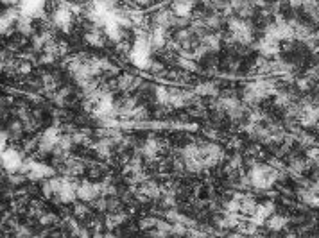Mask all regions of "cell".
I'll return each instance as SVG.
<instances>
[{
	"instance_id": "6da1fadb",
	"label": "cell",
	"mask_w": 319,
	"mask_h": 238,
	"mask_svg": "<svg viewBox=\"0 0 319 238\" xmlns=\"http://www.w3.org/2000/svg\"><path fill=\"white\" fill-rule=\"evenodd\" d=\"M59 138H61V131H59L58 125L48 127L47 131L42 134V138L38 140V150L40 152H52L56 149V145L59 143Z\"/></svg>"
},
{
	"instance_id": "7a4b0ae2",
	"label": "cell",
	"mask_w": 319,
	"mask_h": 238,
	"mask_svg": "<svg viewBox=\"0 0 319 238\" xmlns=\"http://www.w3.org/2000/svg\"><path fill=\"white\" fill-rule=\"evenodd\" d=\"M24 163V156L16 149H4L2 150V167L6 168L7 174L20 172V167Z\"/></svg>"
},
{
	"instance_id": "3957f363",
	"label": "cell",
	"mask_w": 319,
	"mask_h": 238,
	"mask_svg": "<svg viewBox=\"0 0 319 238\" xmlns=\"http://www.w3.org/2000/svg\"><path fill=\"white\" fill-rule=\"evenodd\" d=\"M99 195H101V186H99V183L81 181L79 186H77V199H81L83 203H94Z\"/></svg>"
},
{
	"instance_id": "277c9868",
	"label": "cell",
	"mask_w": 319,
	"mask_h": 238,
	"mask_svg": "<svg viewBox=\"0 0 319 238\" xmlns=\"http://www.w3.org/2000/svg\"><path fill=\"white\" fill-rule=\"evenodd\" d=\"M224 158V152L223 149L215 145V143H208V145H203L201 147V160L205 161L207 167H215L219 165Z\"/></svg>"
},
{
	"instance_id": "5b68a950",
	"label": "cell",
	"mask_w": 319,
	"mask_h": 238,
	"mask_svg": "<svg viewBox=\"0 0 319 238\" xmlns=\"http://www.w3.org/2000/svg\"><path fill=\"white\" fill-rule=\"evenodd\" d=\"M72 9L68 7V2H63L61 6L54 11V24L58 25L63 32H68L72 27Z\"/></svg>"
},
{
	"instance_id": "8992f818",
	"label": "cell",
	"mask_w": 319,
	"mask_h": 238,
	"mask_svg": "<svg viewBox=\"0 0 319 238\" xmlns=\"http://www.w3.org/2000/svg\"><path fill=\"white\" fill-rule=\"evenodd\" d=\"M45 2L47 0H24L20 4V11H22L24 16H31V18L45 16V11H43Z\"/></svg>"
},
{
	"instance_id": "52a82bcc",
	"label": "cell",
	"mask_w": 319,
	"mask_h": 238,
	"mask_svg": "<svg viewBox=\"0 0 319 238\" xmlns=\"http://www.w3.org/2000/svg\"><path fill=\"white\" fill-rule=\"evenodd\" d=\"M54 168L45 165V163H38V161L32 160V165H31V170L27 172V179L31 181H43V179H48L54 176Z\"/></svg>"
},
{
	"instance_id": "ba28073f",
	"label": "cell",
	"mask_w": 319,
	"mask_h": 238,
	"mask_svg": "<svg viewBox=\"0 0 319 238\" xmlns=\"http://www.w3.org/2000/svg\"><path fill=\"white\" fill-rule=\"evenodd\" d=\"M258 50H260V54L264 58L278 56V52H280V40L271 38V36H264L260 42H258Z\"/></svg>"
},
{
	"instance_id": "9c48e42d",
	"label": "cell",
	"mask_w": 319,
	"mask_h": 238,
	"mask_svg": "<svg viewBox=\"0 0 319 238\" xmlns=\"http://www.w3.org/2000/svg\"><path fill=\"white\" fill-rule=\"evenodd\" d=\"M274 213V204L272 203H266V204H258L256 209H255V213L249 217L251 221L256 224V226H262L264 222H267V219Z\"/></svg>"
},
{
	"instance_id": "30bf717a",
	"label": "cell",
	"mask_w": 319,
	"mask_h": 238,
	"mask_svg": "<svg viewBox=\"0 0 319 238\" xmlns=\"http://www.w3.org/2000/svg\"><path fill=\"white\" fill-rule=\"evenodd\" d=\"M194 9V0H174L172 11L176 13L177 18H189Z\"/></svg>"
},
{
	"instance_id": "8fae6325",
	"label": "cell",
	"mask_w": 319,
	"mask_h": 238,
	"mask_svg": "<svg viewBox=\"0 0 319 238\" xmlns=\"http://www.w3.org/2000/svg\"><path fill=\"white\" fill-rule=\"evenodd\" d=\"M140 84V79H136L133 77V75H122V77L118 79V83H117V88L118 89H122V91H131V89H135L136 86Z\"/></svg>"
},
{
	"instance_id": "7c38bea8",
	"label": "cell",
	"mask_w": 319,
	"mask_h": 238,
	"mask_svg": "<svg viewBox=\"0 0 319 238\" xmlns=\"http://www.w3.org/2000/svg\"><path fill=\"white\" fill-rule=\"evenodd\" d=\"M140 192L144 195H147L149 199H156V197L161 195V188L154 181H144L142 186H140Z\"/></svg>"
},
{
	"instance_id": "4fadbf2b",
	"label": "cell",
	"mask_w": 319,
	"mask_h": 238,
	"mask_svg": "<svg viewBox=\"0 0 319 238\" xmlns=\"http://www.w3.org/2000/svg\"><path fill=\"white\" fill-rule=\"evenodd\" d=\"M32 20L34 18H31V16H22L18 18V22H16V29L20 30V34H24V36H29L32 34V30H34V27H32Z\"/></svg>"
},
{
	"instance_id": "5bb4252c",
	"label": "cell",
	"mask_w": 319,
	"mask_h": 238,
	"mask_svg": "<svg viewBox=\"0 0 319 238\" xmlns=\"http://www.w3.org/2000/svg\"><path fill=\"white\" fill-rule=\"evenodd\" d=\"M267 227L271 229V231H280V229H284L285 226H287V219L285 217H282V215H274L272 213L269 219H267Z\"/></svg>"
},
{
	"instance_id": "9a60e30c",
	"label": "cell",
	"mask_w": 319,
	"mask_h": 238,
	"mask_svg": "<svg viewBox=\"0 0 319 238\" xmlns=\"http://www.w3.org/2000/svg\"><path fill=\"white\" fill-rule=\"evenodd\" d=\"M84 40H86V43H90L92 47H104V38H102V34L95 29V27L90 30V32H86Z\"/></svg>"
},
{
	"instance_id": "2e32d148",
	"label": "cell",
	"mask_w": 319,
	"mask_h": 238,
	"mask_svg": "<svg viewBox=\"0 0 319 238\" xmlns=\"http://www.w3.org/2000/svg\"><path fill=\"white\" fill-rule=\"evenodd\" d=\"M201 45L207 48L208 52H215V50H219V47H221V40H219L217 36L205 34L201 38Z\"/></svg>"
},
{
	"instance_id": "e0dca14e",
	"label": "cell",
	"mask_w": 319,
	"mask_h": 238,
	"mask_svg": "<svg viewBox=\"0 0 319 238\" xmlns=\"http://www.w3.org/2000/svg\"><path fill=\"white\" fill-rule=\"evenodd\" d=\"M256 206L258 204L255 203V199L253 197H249V195H244L242 199H240V211H242L244 215H251L255 213V209H256Z\"/></svg>"
},
{
	"instance_id": "ac0fdd59",
	"label": "cell",
	"mask_w": 319,
	"mask_h": 238,
	"mask_svg": "<svg viewBox=\"0 0 319 238\" xmlns=\"http://www.w3.org/2000/svg\"><path fill=\"white\" fill-rule=\"evenodd\" d=\"M126 221V215L122 213V211H113L110 217H108V221H106V227H110V229H113V227H117L120 226L122 222Z\"/></svg>"
},
{
	"instance_id": "d6986e66",
	"label": "cell",
	"mask_w": 319,
	"mask_h": 238,
	"mask_svg": "<svg viewBox=\"0 0 319 238\" xmlns=\"http://www.w3.org/2000/svg\"><path fill=\"white\" fill-rule=\"evenodd\" d=\"M156 101H158V104H169L171 102V89L158 86L156 88Z\"/></svg>"
},
{
	"instance_id": "ffe728a7",
	"label": "cell",
	"mask_w": 319,
	"mask_h": 238,
	"mask_svg": "<svg viewBox=\"0 0 319 238\" xmlns=\"http://www.w3.org/2000/svg\"><path fill=\"white\" fill-rule=\"evenodd\" d=\"M296 142L298 143H302L303 147H314L316 145V140H314V136H310V134H307V133H296Z\"/></svg>"
},
{
	"instance_id": "44dd1931",
	"label": "cell",
	"mask_w": 319,
	"mask_h": 238,
	"mask_svg": "<svg viewBox=\"0 0 319 238\" xmlns=\"http://www.w3.org/2000/svg\"><path fill=\"white\" fill-rule=\"evenodd\" d=\"M195 93H197V95H217V89H215L213 84L203 83V84H199V86L195 88Z\"/></svg>"
},
{
	"instance_id": "7402d4cb",
	"label": "cell",
	"mask_w": 319,
	"mask_h": 238,
	"mask_svg": "<svg viewBox=\"0 0 319 238\" xmlns=\"http://www.w3.org/2000/svg\"><path fill=\"white\" fill-rule=\"evenodd\" d=\"M292 102H294V99H292L290 93H276V106L285 109V107H289Z\"/></svg>"
},
{
	"instance_id": "603a6c76",
	"label": "cell",
	"mask_w": 319,
	"mask_h": 238,
	"mask_svg": "<svg viewBox=\"0 0 319 238\" xmlns=\"http://www.w3.org/2000/svg\"><path fill=\"white\" fill-rule=\"evenodd\" d=\"M42 81H43V88L47 89V91H50V93H52L54 89H56V88L59 86L58 79L54 77V75H43Z\"/></svg>"
},
{
	"instance_id": "cb8c5ba5",
	"label": "cell",
	"mask_w": 319,
	"mask_h": 238,
	"mask_svg": "<svg viewBox=\"0 0 319 238\" xmlns=\"http://www.w3.org/2000/svg\"><path fill=\"white\" fill-rule=\"evenodd\" d=\"M177 65L181 66V68H185V70H195V61L192 60V58H189V56H181L179 60H177Z\"/></svg>"
},
{
	"instance_id": "d4e9b609",
	"label": "cell",
	"mask_w": 319,
	"mask_h": 238,
	"mask_svg": "<svg viewBox=\"0 0 319 238\" xmlns=\"http://www.w3.org/2000/svg\"><path fill=\"white\" fill-rule=\"evenodd\" d=\"M25 127L22 125V122H11V125H9V134L11 136H20L22 134V131H24Z\"/></svg>"
},
{
	"instance_id": "484cf974",
	"label": "cell",
	"mask_w": 319,
	"mask_h": 238,
	"mask_svg": "<svg viewBox=\"0 0 319 238\" xmlns=\"http://www.w3.org/2000/svg\"><path fill=\"white\" fill-rule=\"evenodd\" d=\"M58 221V217L52 213H47V211H43L42 215H40V222H42L43 226H48V224H54V222Z\"/></svg>"
},
{
	"instance_id": "4316f807",
	"label": "cell",
	"mask_w": 319,
	"mask_h": 238,
	"mask_svg": "<svg viewBox=\"0 0 319 238\" xmlns=\"http://www.w3.org/2000/svg\"><path fill=\"white\" fill-rule=\"evenodd\" d=\"M74 215L79 217V219H81V217H86V215H88V208H86L84 204H77L76 208H74Z\"/></svg>"
},
{
	"instance_id": "83f0119b",
	"label": "cell",
	"mask_w": 319,
	"mask_h": 238,
	"mask_svg": "<svg viewBox=\"0 0 319 238\" xmlns=\"http://www.w3.org/2000/svg\"><path fill=\"white\" fill-rule=\"evenodd\" d=\"M156 224H158L156 219H145V221L140 222V227H142V229H147V227H153V226H156Z\"/></svg>"
},
{
	"instance_id": "f1b7e54d",
	"label": "cell",
	"mask_w": 319,
	"mask_h": 238,
	"mask_svg": "<svg viewBox=\"0 0 319 238\" xmlns=\"http://www.w3.org/2000/svg\"><path fill=\"white\" fill-rule=\"evenodd\" d=\"M298 88L300 89H308L310 88V79H298Z\"/></svg>"
},
{
	"instance_id": "f546056e",
	"label": "cell",
	"mask_w": 319,
	"mask_h": 238,
	"mask_svg": "<svg viewBox=\"0 0 319 238\" xmlns=\"http://www.w3.org/2000/svg\"><path fill=\"white\" fill-rule=\"evenodd\" d=\"M18 72H20V74H29L31 65L29 63H22V65H18Z\"/></svg>"
},
{
	"instance_id": "4dcf8cb0",
	"label": "cell",
	"mask_w": 319,
	"mask_h": 238,
	"mask_svg": "<svg viewBox=\"0 0 319 238\" xmlns=\"http://www.w3.org/2000/svg\"><path fill=\"white\" fill-rule=\"evenodd\" d=\"M230 147H240V140H231Z\"/></svg>"
},
{
	"instance_id": "1f68e13d",
	"label": "cell",
	"mask_w": 319,
	"mask_h": 238,
	"mask_svg": "<svg viewBox=\"0 0 319 238\" xmlns=\"http://www.w3.org/2000/svg\"><path fill=\"white\" fill-rule=\"evenodd\" d=\"M135 2H136V4H140V6H147L151 0H135Z\"/></svg>"
}]
</instances>
